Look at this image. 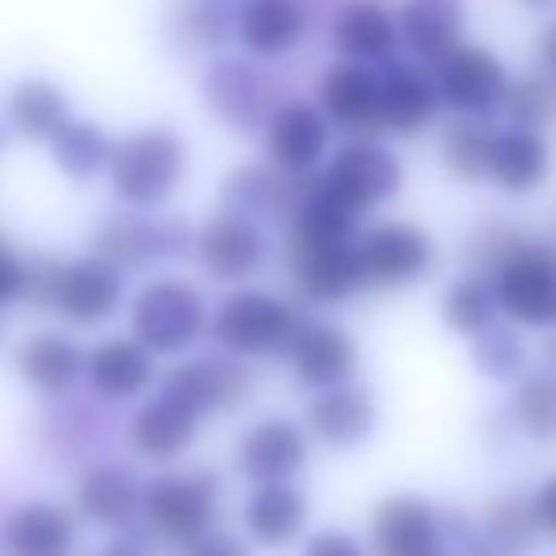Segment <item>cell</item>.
Segmentation results:
<instances>
[{
    "label": "cell",
    "instance_id": "d6986e66",
    "mask_svg": "<svg viewBox=\"0 0 556 556\" xmlns=\"http://www.w3.org/2000/svg\"><path fill=\"white\" fill-rule=\"evenodd\" d=\"M307 454H311V443L300 425H292V420H285V417H269V420H257L239 440L235 466L254 484L292 481V477L307 466Z\"/></svg>",
    "mask_w": 556,
    "mask_h": 556
},
{
    "label": "cell",
    "instance_id": "8fae6325",
    "mask_svg": "<svg viewBox=\"0 0 556 556\" xmlns=\"http://www.w3.org/2000/svg\"><path fill=\"white\" fill-rule=\"evenodd\" d=\"M205 103L227 129H262L280 103V84L257 65V58H224L205 73Z\"/></svg>",
    "mask_w": 556,
    "mask_h": 556
},
{
    "label": "cell",
    "instance_id": "8992f818",
    "mask_svg": "<svg viewBox=\"0 0 556 556\" xmlns=\"http://www.w3.org/2000/svg\"><path fill=\"white\" fill-rule=\"evenodd\" d=\"M129 323L132 337L152 356H178L208 330V307L205 295L186 280H152L132 300Z\"/></svg>",
    "mask_w": 556,
    "mask_h": 556
},
{
    "label": "cell",
    "instance_id": "4316f807",
    "mask_svg": "<svg viewBox=\"0 0 556 556\" xmlns=\"http://www.w3.org/2000/svg\"><path fill=\"white\" fill-rule=\"evenodd\" d=\"M311 500L292 481H265L247 496L242 522H247L250 542L262 549H288L295 538L307 530Z\"/></svg>",
    "mask_w": 556,
    "mask_h": 556
},
{
    "label": "cell",
    "instance_id": "6da1fadb",
    "mask_svg": "<svg viewBox=\"0 0 556 556\" xmlns=\"http://www.w3.org/2000/svg\"><path fill=\"white\" fill-rule=\"evenodd\" d=\"M27 300L53 307L73 326H99L117 315L125 300V273L88 254L76 262L35 257L27 262Z\"/></svg>",
    "mask_w": 556,
    "mask_h": 556
},
{
    "label": "cell",
    "instance_id": "ee69618b",
    "mask_svg": "<svg viewBox=\"0 0 556 556\" xmlns=\"http://www.w3.org/2000/svg\"><path fill=\"white\" fill-rule=\"evenodd\" d=\"M186 556H250L247 542H239L235 534H224V530L208 527L205 534H198L190 545H182Z\"/></svg>",
    "mask_w": 556,
    "mask_h": 556
},
{
    "label": "cell",
    "instance_id": "74e56055",
    "mask_svg": "<svg viewBox=\"0 0 556 556\" xmlns=\"http://www.w3.org/2000/svg\"><path fill=\"white\" fill-rule=\"evenodd\" d=\"M440 315L446 323V330L458 333V337H477L481 330H489L496 323L500 307H496V295H492L489 280L484 277H458L446 285L443 300H440Z\"/></svg>",
    "mask_w": 556,
    "mask_h": 556
},
{
    "label": "cell",
    "instance_id": "816d5d0a",
    "mask_svg": "<svg viewBox=\"0 0 556 556\" xmlns=\"http://www.w3.org/2000/svg\"><path fill=\"white\" fill-rule=\"evenodd\" d=\"M477 556H496V553H477Z\"/></svg>",
    "mask_w": 556,
    "mask_h": 556
},
{
    "label": "cell",
    "instance_id": "4dcf8cb0",
    "mask_svg": "<svg viewBox=\"0 0 556 556\" xmlns=\"http://www.w3.org/2000/svg\"><path fill=\"white\" fill-rule=\"evenodd\" d=\"M76 545V522L58 504H23L4 522L8 556H68Z\"/></svg>",
    "mask_w": 556,
    "mask_h": 556
},
{
    "label": "cell",
    "instance_id": "bcb514c9",
    "mask_svg": "<svg viewBox=\"0 0 556 556\" xmlns=\"http://www.w3.org/2000/svg\"><path fill=\"white\" fill-rule=\"evenodd\" d=\"M538 61H542V73H549L556 80V20L538 38Z\"/></svg>",
    "mask_w": 556,
    "mask_h": 556
},
{
    "label": "cell",
    "instance_id": "7a4b0ae2",
    "mask_svg": "<svg viewBox=\"0 0 556 556\" xmlns=\"http://www.w3.org/2000/svg\"><path fill=\"white\" fill-rule=\"evenodd\" d=\"M496 307L527 330L556 326V247L530 235H515L504 254L484 269Z\"/></svg>",
    "mask_w": 556,
    "mask_h": 556
},
{
    "label": "cell",
    "instance_id": "f1b7e54d",
    "mask_svg": "<svg viewBox=\"0 0 556 556\" xmlns=\"http://www.w3.org/2000/svg\"><path fill=\"white\" fill-rule=\"evenodd\" d=\"M198 428H201V413L190 409L182 397L160 390V394H155L152 402L140 405V413L132 417L129 440L140 454H144V458L167 462L193 443Z\"/></svg>",
    "mask_w": 556,
    "mask_h": 556
},
{
    "label": "cell",
    "instance_id": "f35d334b",
    "mask_svg": "<svg viewBox=\"0 0 556 556\" xmlns=\"http://www.w3.org/2000/svg\"><path fill=\"white\" fill-rule=\"evenodd\" d=\"M469 364L477 375H484L489 382H511L527 371V344L511 326L492 323L489 330L469 337Z\"/></svg>",
    "mask_w": 556,
    "mask_h": 556
},
{
    "label": "cell",
    "instance_id": "9a60e30c",
    "mask_svg": "<svg viewBox=\"0 0 556 556\" xmlns=\"http://www.w3.org/2000/svg\"><path fill=\"white\" fill-rule=\"evenodd\" d=\"M379 428V402L371 390L356 382H337L323 387L307 402V432L330 451H352L364 446Z\"/></svg>",
    "mask_w": 556,
    "mask_h": 556
},
{
    "label": "cell",
    "instance_id": "c3c4849f",
    "mask_svg": "<svg viewBox=\"0 0 556 556\" xmlns=\"http://www.w3.org/2000/svg\"><path fill=\"white\" fill-rule=\"evenodd\" d=\"M522 4H530V8H553L556 0H522Z\"/></svg>",
    "mask_w": 556,
    "mask_h": 556
},
{
    "label": "cell",
    "instance_id": "f546056e",
    "mask_svg": "<svg viewBox=\"0 0 556 556\" xmlns=\"http://www.w3.org/2000/svg\"><path fill=\"white\" fill-rule=\"evenodd\" d=\"M20 379L38 394L61 397L84 375V349L65 333H35L15 352Z\"/></svg>",
    "mask_w": 556,
    "mask_h": 556
},
{
    "label": "cell",
    "instance_id": "e575fe53",
    "mask_svg": "<svg viewBox=\"0 0 556 556\" xmlns=\"http://www.w3.org/2000/svg\"><path fill=\"white\" fill-rule=\"evenodd\" d=\"M46 144H50L53 167H58L61 175L73 178V182H91L99 170H106L114 140L106 137L96 122H76V117H68Z\"/></svg>",
    "mask_w": 556,
    "mask_h": 556
},
{
    "label": "cell",
    "instance_id": "e0dca14e",
    "mask_svg": "<svg viewBox=\"0 0 556 556\" xmlns=\"http://www.w3.org/2000/svg\"><path fill=\"white\" fill-rule=\"evenodd\" d=\"M379 73V117L382 132H397V137H413L425 125H432L440 111V96H435L432 73L417 68L413 61L387 58L375 65Z\"/></svg>",
    "mask_w": 556,
    "mask_h": 556
},
{
    "label": "cell",
    "instance_id": "cb8c5ba5",
    "mask_svg": "<svg viewBox=\"0 0 556 556\" xmlns=\"http://www.w3.org/2000/svg\"><path fill=\"white\" fill-rule=\"evenodd\" d=\"M303 35H307V12L300 0H242L235 12V38L247 58H285L303 42Z\"/></svg>",
    "mask_w": 556,
    "mask_h": 556
},
{
    "label": "cell",
    "instance_id": "60d3db41",
    "mask_svg": "<svg viewBox=\"0 0 556 556\" xmlns=\"http://www.w3.org/2000/svg\"><path fill=\"white\" fill-rule=\"evenodd\" d=\"M216 4H220V0H182V4L170 12V23H167L170 38L190 53L216 50L227 38V27H231Z\"/></svg>",
    "mask_w": 556,
    "mask_h": 556
},
{
    "label": "cell",
    "instance_id": "ac0fdd59",
    "mask_svg": "<svg viewBox=\"0 0 556 556\" xmlns=\"http://www.w3.org/2000/svg\"><path fill=\"white\" fill-rule=\"evenodd\" d=\"M160 390L182 397L190 409H198L201 417H208V413L235 409V405L247 397L250 379H247V367L239 364V356L224 352V356H205V359H186V364H175L167 375H163Z\"/></svg>",
    "mask_w": 556,
    "mask_h": 556
},
{
    "label": "cell",
    "instance_id": "836d02e7",
    "mask_svg": "<svg viewBox=\"0 0 556 556\" xmlns=\"http://www.w3.org/2000/svg\"><path fill=\"white\" fill-rule=\"evenodd\" d=\"M481 538L496 556L527 553L530 545L542 538L534 519V504H530V492L507 489L500 496H492L481 511Z\"/></svg>",
    "mask_w": 556,
    "mask_h": 556
},
{
    "label": "cell",
    "instance_id": "681fc988",
    "mask_svg": "<svg viewBox=\"0 0 556 556\" xmlns=\"http://www.w3.org/2000/svg\"><path fill=\"white\" fill-rule=\"evenodd\" d=\"M425 556H451V553H446V545H440V549H432V553H425Z\"/></svg>",
    "mask_w": 556,
    "mask_h": 556
},
{
    "label": "cell",
    "instance_id": "b9f144b4",
    "mask_svg": "<svg viewBox=\"0 0 556 556\" xmlns=\"http://www.w3.org/2000/svg\"><path fill=\"white\" fill-rule=\"evenodd\" d=\"M20 300H27V262L0 235V307H12Z\"/></svg>",
    "mask_w": 556,
    "mask_h": 556
},
{
    "label": "cell",
    "instance_id": "9c48e42d",
    "mask_svg": "<svg viewBox=\"0 0 556 556\" xmlns=\"http://www.w3.org/2000/svg\"><path fill=\"white\" fill-rule=\"evenodd\" d=\"M432 84L440 106L466 117H484L500 111L507 88V68L489 46L458 42L432 65Z\"/></svg>",
    "mask_w": 556,
    "mask_h": 556
},
{
    "label": "cell",
    "instance_id": "ba28073f",
    "mask_svg": "<svg viewBox=\"0 0 556 556\" xmlns=\"http://www.w3.org/2000/svg\"><path fill=\"white\" fill-rule=\"evenodd\" d=\"M216 504H220V481L213 473L160 477L140 492V511L170 545H190L198 534H205L216 519Z\"/></svg>",
    "mask_w": 556,
    "mask_h": 556
},
{
    "label": "cell",
    "instance_id": "7bdbcfd3",
    "mask_svg": "<svg viewBox=\"0 0 556 556\" xmlns=\"http://www.w3.org/2000/svg\"><path fill=\"white\" fill-rule=\"evenodd\" d=\"M303 556H367V553L352 534H344V530H337V527H326L307 538Z\"/></svg>",
    "mask_w": 556,
    "mask_h": 556
},
{
    "label": "cell",
    "instance_id": "3957f363",
    "mask_svg": "<svg viewBox=\"0 0 556 556\" xmlns=\"http://www.w3.org/2000/svg\"><path fill=\"white\" fill-rule=\"evenodd\" d=\"M186 155V140L167 125L129 132L111 148L106 160L111 193L129 208H160L182 186Z\"/></svg>",
    "mask_w": 556,
    "mask_h": 556
},
{
    "label": "cell",
    "instance_id": "83f0119b",
    "mask_svg": "<svg viewBox=\"0 0 556 556\" xmlns=\"http://www.w3.org/2000/svg\"><path fill=\"white\" fill-rule=\"evenodd\" d=\"M397 35L420 65H435L466 35V0H405Z\"/></svg>",
    "mask_w": 556,
    "mask_h": 556
},
{
    "label": "cell",
    "instance_id": "5bb4252c",
    "mask_svg": "<svg viewBox=\"0 0 556 556\" xmlns=\"http://www.w3.org/2000/svg\"><path fill=\"white\" fill-rule=\"evenodd\" d=\"M375 556H425L440 549L443 527H440V507L420 492H394L382 496L367 522Z\"/></svg>",
    "mask_w": 556,
    "mask_h": 556
},
{
    "label": "cell",
    "instance_id": "f6af8a7d",
    "mask_svg": "<svg viewBox=\"0 0 556 556\" xmlns=\"http://www.w3.org/2000/svg\"><path fill=\"white\" fill-rule=\"evenodd\" d=\"M530 504H534V519H538V530L542 534L556 538V473L549 481L538 484V492L530 496Z\"/></svg>",
    "mask_w": 556,
    "mask_h": 556
},
{
    "label": "cell",
    "instance_id": "52a82bcc",
    "mask_svg": "<svg viewBox=\"0 0 556 556\" xmlns=\"http://www.w3.org/2000/svg\"><path fill=\"white\" fill-rule=\"evenodd\" d=\"M356 257L364 288H409L425 280L435 265V242L420 224L382 220L356 235Z\"/></svg>",
    "mask_w": 556,
    "mask_h": 556
},
{
    "label": "cell",
    "instance_id": "d6a6232c",
    "mask_svg": "<svg viewBox=\"0 0 556 556\" xmlns=\"http://www.w3.org/2000/svg\"><path fill=\"white\" fill-rule=\"evenodd\" d=\"M8 129L23 140H50L61 125L68 122V96L53 80L42 76H27L20 80L4 99Z\"/></svg>",
    "mask_w": 556,
    "mask_h": 556
},
{
    "label": "cell",
    "instance_id": "277c9868",
    "mask_svg": "<svg viewBox=\"0 0 556 556\" xmlns=\"http://www.w3.org/2000/svg\"><path fill=\"white\" fill-rule=\"evenodd\" d=\"M307 318L292 303L257 288L231 292L208 318L216 344L231 356H285Z\"/></svg>",
    "mask_w": 556,
    "mask_h": 556
},
{
    "label": "cell",
    "instance_id": "d590c367",
    "mask_svg": "<svg viewBox=\"0 0 556 556\" xmlns=\"http://www.w3.org/2000/svg\"><path fill=\"white\" fill-rule=\"evenodd\" d=\"M507 417L511 428L522 432L534 443H553L556 440V375L534 371L519 375L511 390V402H507Z\"/></svg>",
    "mask_w": 556,
    "mask_h": 556
},
{
    "label": "cell",
    "instance_id": "7402d4cb",
    "mask_svg": "<svg viewBox=\"0 0 556 556\" xmlns=\"http://www.w3.org/2000/svg\"><path fill=\"white\" fill-rule=\"evenodd\" d=\"M311 175H288V170L273 167V163H247V167H235L224 178V208L250 220H288L295 198H300L303 182Z\"/></svg>",
    "mask_w": 556,
    "mask_h": 556
},
{
    "label": "cell",
    "instance_id": "30bf717a",
    "mask_svg": "<svg viewBox=\"0 0 556 556\" xmlns=\"http://www.w3.org/2000/svg\"><path fill=\"white\" fill-rule=\"evenodd\" d=\"M190 242L193 231L175 216H111L91 231V254L129 273L186 254Z\"/></svg>",
    "mask_w": 556,
    "mask_h": 556
},
{
    "label": "cell",
    "instance_id": "603a6c76",
    "mask_svg": "<svg viewBox=\"0 0 556 556\" xmlns=\"http://www.w3.org/2000/svg\"><path fill=\"white\" fill-rule=\"evenodd\" d=\"M553 170V152L549 140L542 137V129H519V125H507V129L492 132V152H489V178L496 190L522 198V193H534L545 186Z\"/></svg>",
    "mask_w": 556,
    "mask_h": 556
},
{
    "label": "cell",
    "instance_id": "1f68e13d",
    "mask_svg": "<svg viewBox=\"0 0 556 556\" xmlns=\"http://www.w3.org/2000/svg\"><path fill=\"white\" fill-rule=\"evenodd\" d=\"M140 481L125 466L103 462V466H91L88 473L76 484V504L80 515L99 527H125L132 522V515L140 511Z\"/></svg>",
    "mask_w": 556,
    "mask_h": 556
},
{
    "label": "cell",
    "instance_id": "d4e9b609",
    "mask_svg": "<svg viewBox=\"0 0 556 556\" xmlns=\"http://www.w3.org/2000/svg\"><path fill=\"white\" fill-rule=\"evenodd\" d=\"M84 379L106 402H125L155 382V356L137 337H111L84 352Z\"/></svg>",
    "mask_w": 556,
    "mask_h": 556
},
{
    "label": "cell",
    "instance_id": "8d00e7d4",
    "mask_svg": "<svg viewBox=\"0 0 556 556\" xmlns=\"http://www.w3.org/2000/svg\"><path fill=\"white\" fill-rule=\"evenodd\" d=\"M492 132L481 117L458 114L454 122L443 125L440 137V160L462 182H481L484 170H489V152H492Z\"/></svg>",
    "mask_w": 556,
    "mask_h": 556
},
{
    "label": "cell",
    "instance_id": "2e32d148",
    "mask_svg": "<svg viewBox=\"0 0 556 556\" xmlns=\"http://www.w3.org/2000/svg\"><path fill=\"white\" fill-rule=\"evenodd\" d=\"M318 111L326 114L330 129H341L349 137H371L382 132L379 117V73L375 65L341 61L318 80Z\"/></svg>",
    "mask_w": 556,
    "mask_h": 556
},
{
    "label": "cell",
    "instance_id": "7c38bea8",
    "mask_svg": "<svg viewBox=\"0 0 556 556\" xmlns=\"http://www.w3.org/2000/svg\"><path fill=\"white\" fill-rule=\"evenodd\" d=\"M262 129L269 163L288 175H315L330 155V122L307 99H280Z\"/></svg>",
    "mask_w": 556,
    "mask_h": 556
},
{
    "label": "cell",
    "instance_id": "484cf974",
    "mask_svg": "<svg viewBox=\"0 0 556 556\" xmlns=\"http://www.w3.org/2000/svg\"><path fill=\"white\" fill-rule=\"evenodd\" d=\"M333 50L344 61L356 65H379L387 58H397V15H390L379 0H344L333 15Z\"/></svg>",
    "mask_w": 556,
    "mask_h": 556
},
{
    "label": "cell",
    "instance_id": "ffe728a7",
    "mask_svg": "<svg viewBox=\"0 0 556 556\" xmlns=\"http://www.w3.org/2000/svg\"><path fill=\"white\" fill-rule=\"evenodd\" d=\"M292 359V371L303 387L323 390L337 387V382H349L359 367V344L349 330L333 323H303L295 341L285 352Z\"/></svg>",
    "mask_w": 556,
    "mask_h": 556
},
{
    "label": "cell",
    "instance_id": "4fadbf2b",
    "mask_svg": "<svg viewBox=\"0 0 556 556\" xmlns=\"http://www.w3.org/2000/svg\"><path fill=\"white\" fill-rule=\"evenodd\" d=\"M193 250H198L201 265L216 280H227V285L254 277L265 265V257H269V242H265L262 224L231 213V208H220V213H213L198 227Z\"/></svg>",
    "mask_w": 556,
    "mask_h": 556
},
{
    "label": "cell",
    "instance_id": "5b68a950",
    "mask_svg": "<svg viewBox=\"0 0 556 556\" xmlns=\"http://www.w3.org/2000/svg\"><path fill=\"white\" fill-rule=\"evenodd\" d=\"M402 160L387 144H375L371 137H352L349 144L337 148L323 170H315V182L359 220L387 205L402 190Z\"/></svg>",
    "mask_w": 556,
    "mask_h": 556
},
{
    "label": "cell",
    "instance_id": "44dd1931",
    "mask_svg": "<svg viewBox=\"0 0 556 556\" xmlns=\"http://www.w3.org/2000/svg\"><path fill=\"white\" fill-rule=\"evenodd\" d=\"M288 262H292V280H295V288H300V295L307 303H318V307L344 303L364 288L356 239L330 242V247L288 250Z\"/></svg>",
    "mask_w": 556,
    "mask_h": 556
},
{
    "label": "cell",
    "instance_id": "f907efd6",
    "mask_svg": "<svg viewBox=\"0 0 556 556\" xmlns=\"http://www.w3.org/2000/svg\"><path fill=\"white\" fill-rule=\"evenodd\" d=\"M549 356H553V364H556V333H553V344H549Z\"/></svg>",
    "mask_w": 556,
    "mask_h": 556
},
{
    "label": "cell",
    "instance_id": "7dc6e473",
    "mask_svg": "<svg viewBox=\"0 0 556 556\" xmlns=\"http://www.w3.org/2000/svg\"><path fill=\"white\" fill-rule=\"evenodd\" d=\"M106 556H140V549H132V545H117V549L106 553Z\"/></svg>",
    "mask_w": 556,
    "mask_h": 556
},
{
    "label": "cell",
    "instance_id": "ab89813d",
    "mask_svg": "<svg viewBox=\"0 0 556 556\" xmlns=\"http://www.w3.org/2000/svg\"><path fill=\"white\" fill-rule=\"evenodd\" d=\"M500 106H504L507 122L519 129H545L556 117V80L549 73L515 76V80H507Z\"/></svg>",
    "mask_w": 556,
    "mask_h": 556
}]
</instances>
